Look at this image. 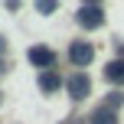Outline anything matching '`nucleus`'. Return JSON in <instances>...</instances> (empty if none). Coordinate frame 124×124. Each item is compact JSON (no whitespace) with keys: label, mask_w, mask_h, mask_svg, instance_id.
<instances>
[{"label":"nucleus","mask_w":124,"mask_h":124,"mask_svg":"<svg viewBox=\"0 0 124 124\" xmlns=\"http://www.w3.org/2000/svg\"><path fill=\"white\" fill-rule=\"evenodd\" d=\"M75 20H78L82 30H98V26L105 23V7H98V3H82Z\"/></svg>","instance_id":"f257e3e1"},{"label":"nucleus","mask_w":124,"mask_h":124,"mask_svg":"<svg viewBox=\"0 0 124 124\" xmlns=\"http://www.w3.org/2000/svg\"><path fill=\"white\" fill-rule=\"evenodd\" d=\"M88 124H118V111H111L108 105H101V108H95V111H92Z\"/></svg>","instance_id":"0eeeda50"},{"label":"nucleus","mask_w":124,"mask_h":124,"mask_svg":"<svg viewBox=\"0 0 124 124\" xmlns=\"http://www.w3.org/2000/svg\"><path fill=\"white\" fill-rule=\"evenodd\" d=\"M62 85H65V82H62V75L56 72V69H49V72L39 75V88H43V92H59Z\"/></svg>","instance_id":"423d86ee"},{"label":"nucleus","mask_w":124,"mask_h":124,"mask_svg":"<svg viewBox=\"0 0 124 124\" xmlns=\"http://www.w3.org/2000/svg\"><path fill=\"white\" fill-rule=\"evenodd\" d=\"M92 59H95V46L92 43H72L69 46V62H72L75 69H85Z\"/></svg>","instance_id":"20e7f679"},{"label":"nucleus","mask_w":124,"mask_h":124,"mask_svg":"<svg viewBox=\"0 0 124 124\" xmlns=\"http://www.w3.org/2000/svg\"><path fill=\"white\" fill-rule=\"evenodd\" d=\"M105 105H108V108H111V111H118V108L124 105V95H121V92H114V95H111V98H108V101H105Z\"/></svg>","instance_id":"1a4fd4ad"},{"label":"nucleus","mask_w":124,"mask_h":124,"mask_svg":"<svg viewBox=\"0 0 124 124\" xmlns=\"http://www.w3.org/2000/svg\"><path fill=\"white\" fill-rule=\"evenodd\" d=\"M59 10V3H52V0H43V3H36V13H43V16H46V13H56Z\"/></svg>","instance_id":"6e6552de"},{"label":"nucleus","mask_w":124,"mask_h":124,"mask_svg":"<svg viewBox=\"0 0 124 124\" xmlns=\"http://www.w3.org/2000/svg\"><path fill=\"white\" fill-rule=\"evenodd\" d=\"M7 69H10V65H7V62H3V59H0V75H3V72H7Z\"/></svg>","instance_id":"9b49d317"},{"label":"nucleus","mask_w":124,"mask_h":124,"mask_svg":"<svg viewBox=\"0 0 124 124\" xmlns=\"http://www.w3.org/2000/svg\"><path fill=\"white\" fill-rule=\"evenodd\" d=\"M105 78L111 85H124V59H111L105 65Z\"/></svg>","instance_id":"39448f33"},{"label":"nucleus","mask_w":124,"mask_h":124,"mask_svg":"<svg viewBox=\"0 0 124 124\" xmlns=\"http://www.w3.org/2000/svg\"><path fill=\"white\" fill-rule=\"evenodd\" d=\"M3 52H7V39L0 36V56H3Z\"/></svg>","instance_id":"9d476101"},{"label":"nucleus","mask_w":124,"mask_h":124,"mask_svg":"<svg viewBox=\"0 0 124 124\" xmlns=\"http://www.w3.org/2000/svg\"><path fill=\"white\" fill-rule=\"evenodd\" d=\"M26 59L33 62V69H43V72H49V69L56 65V52H52L49 46H30Z\"/></svg>","instance_id":"f03ea898"},{"label":"nucleus","mask_w":124,"mask_h":124,"mask_svg":"<svg viewBox=\"0 0 124 124\" xmlns=\"http://www.w3.org/2000/svg\"><path fill=\"white\" fill-rule=\"evenodd\" d=\"M65 92H69V98L82 101L88 92H92V78H88L85 72H75V75H69V82H65Z\"/></svg>","instance_id":"7ed1b4c3"}]
</instances>
